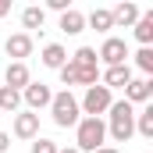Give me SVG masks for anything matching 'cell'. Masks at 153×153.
Wrapping results in <instances>:
<instances>
[{"mask_svg": "<svg viewBox=\"0 0 153 153\" xmlns=\"http://www.w3.org/2000/svg\"><path fill=\"white\" fill-rule=\"evenodd\" d=\"M107 135L114 139V143H128L132 135H135V107L132 103H125V100H114L111 103V111H107Z\"/></svg>", "mask_w": 153, "mask_h": 153, "instance_id": "cell-1", "label": "cell"}, {"mask_svg": "<svg viewBox=\"0 0 153 153\" xmlns=\"http://www.w3.org/2000/svg\"><path fill=\"white\" fill-rule=\"evenodd\" d=\"M107 146V121L103 117H78L75 125V150L78 153H93Z\"/></svg>", "mask_w": 153, "mask_h": 153, "instance_id": "cell-2", "label": "cell"}, {"mask_svg": "<svg viewBox=\"0 0 153 153\" xmlns=\"http://www.w3.org/2000/svg\"><path fill=\"white\" fill-rule=\"evenodd\" d=\"M50 117H53L57 128H75V125H78L82 111H78V100L71 96V89L53 93V100H50Z\"/></svg>", "mask_w": 153, "mask_h": 153, "instance_id": "cell-3", "label": "cell"}, {"mask_svg": "<svg viewBox=\"0 0 153 153\" xmlns=\"http://www.w3.org/2000/svg\"><path fill=\"white\" fill-rule=\"evenodd\" d=\"M111 103H114V93L107 89V85H89L85 89V96L78 100V111H82V117H100V114H107L111 111Z\"/></svg>", "mask_w": 153, "mask_h": 153, "instance_id": "cell-4", "label": "cell"}, {"mask_svg": "<svg viewBox=\"0 0 153 153\" xmlns=\"http://www.w3.org/2000/svg\"><path fill=\"white\" fill-rule=\"evenodd\" d=\"M128 43L117 36H107L103 43H100V50H96V61L100 64H107V68H117V64H128Z\"/></svg>", "mask_w": 153, "mask_h": 153, "instance_id": "cell-5", "label": "cell"}, {"mask_svg": "<svg viewBox=\"0 0 153 153\" xmlns=\"http://www.w3.org/2000/svg\"><path fill=\"white\" fill-rule=\"evenodd\" d=\"M50 100H53V89H50L46 82H29V85L22 89V103H25V111H32V114H39L43 107H50Z\"/></svg>", "mask_w": 153, "mask_h": 153, "instance_id": "cell-6", "label": "cell"}, {"mask_svg": "<svg viewBox=\"0 0 153 153\" xmlns=\"http://www.w3.org/2000/svg\"><path fill=\"white\" fill-rule=\"evenodd\" d=\"M57 75H61V82H64L68 89H71V85H85V89H89V85H96V82H100V68H78V64L68 61Z\"/></svg>", "mask_w": 153, "mask_h": 153, "instance_id": "cell-7", "label": "cell"}, {"mask_svg": "<svg viewBox=\"0 0 153 153\" xmlns=\"http://www.w3.org/2000/svg\"><path fill=\"white\" fill-rule=\"evenodd\" d=\"M29 82H32V75H29V64H25V61H11V64H7V71H4V85H7V89L22 93Z\"/></svg>", "mask_w": 153, "mask_h": 153, "instance_id": "cell-8", "label": "cell"}, {"mask_svg": "<svg viewBox=\"0 0 153 153\" xmlns=\"http://www.w3.org/2000/svg\"><path fill=\"white\" fill-rule=\"evenodd\" d=\"M132 78H135V75H132V64H117V68H103L100 85H107V89H125Z\"/></svg>", "mask_w": 153, "mask_h": 153, "instance_id": "cell-9", "label": "cell"}, {"mask_svg": "<svg viewBox=\"0 0 153 153\" xmlns=\"http://www.w3.org/2000/svg\"><path fill=\"white\" fill-rule=\"evenodd\" d=\"M153 96V78H132L128 85H125V103H146Z\"/></svg>", "mask_w": 153, "mask_h": 153, "instance_id": "cell-10", "label": "cell"}, {"mask_svg": "<svg viewBox=\"0 0 153 153\" xmlns=\"http://www.w3.org/2000/svg\"><path fill=\"white\" fill-rule=\"evenodd\" d=\"M4 50H7L11 61H25V57L32 53V36H29V32H14V36H7Z\"/></svg>", "mask_w": 153, "mask_h": 153, "instance_id": "cell-11", "label": "cell"}, {"mask_svg": "<svg viewBox=\"0 0 153 153\" xmlns=\"http://www.w3.org/2000/svg\"><path fill=\"white\" fill-rule=\"evenodd\" d=\"M14 135H18V139H36L39 135V114L18 111V114H14Z\"/></svg>", "mask_w": 153, "mask_h": 153, "instance_id": "cell-12", "label": "cell"}, {"mask_svg": "<svg viewBox=\"0 0 153 153\" xmlns=\"http://www.w3.org/2000/svg\"><path fill=\"white\" fill-rule=\"evenodd\" d=\"M139 4H132V0H121L117 7H111V18H114V25H125V29H132L135 22H139Z\"/></svg>", "mask_w": 153, "mask_h": 153, "instance_id": "cell-13", "label": "cell"}, {"mask_svg": "<svg viewBox=\"0 0 153 153\" xmlns=\"http://www.w3.org/2000/svg\"><path fill=\"white\" fill-rule=\"evenodd\" d=\"M39 61H43V68L61 71V68L68 64V50H64L61 43H46V46H43V53H39Z\"/></svg>", "mask_w": 153, "mask_h": 153, "instance_id": "cell-14", "label": "cell"}, {"mask_svg": "<svg viewBox=\"0 0 153 153\" xmlns=\"http://www.w3.org/2000/svg\"><path fill=\"white\" fill-rule=\"evenodd\" d=\"M61 32H64V36H78V32H85V14L75 11V7L64 11V14H61Z\"/></svg>", "mask_w": 153, "mask_h": 153, "instance_id": "cell-15", "label": "cell"}, {"mask_svg": "<svg viewBox=\"0 0 153 153\" xmlns=\"http://www.w3.org/2000/svg\"><path fill=\"white\" fill-rule=\"evenodd\" d=\"M85 25H89V29H96V32H111V29H114L111 7H93V11H89V18H85Z\"/></svg>", "mask_w": 153, "mask_h": 153, "instance_id": "cell-16", "label": "cell"}, {"mask_svg": "<svg viewBox=\"0 0 153 153\" xmlns=\"http://www.w3.org/2000/svg\"><path fill=\"white\" fill-rule=\"evenodd\" d=\"M132 32H135V39H139L143 46H150V43H153V11L139 14V22L132 25Z\"/></svg>", "mask_w": 153, "mask_h": 153, "instance_id": "cell-17", "label": "cell"}, {"mask_svg": "<svg viewBox=\"0 0 153 153\" xmlns=\"http://www.w3.org/2000/svg\"><path fill=\"white\" fill-rule=\"evenodd\" d=\"M135 132L143 139H153V103H146L143 111H135Z\"/></svg>", "mask_w": 153, "mask_h": 153, "instance_id": "cell-18", "label": "cell"}, {"mask_svg": "<svg viewBox=\"0 0 153 153\" xmlns=\"http://www.w3.org/2000/svg\"><path fill=\"white\" fill-rule=\"evenodd\" d=\"M22 25H25V29H39V32H43V25H46V7H36V4H32V7H25V11H22Z\"/></svg>", "mask_w": 153, "mask_h": 153, "instance_id": "cell-19", "label": "cell"}, {"mask_svg": "<svg viewBox=\"0 0 153 153\" xmlns=\"http://www.w3.org/2000/svg\"><path fill=\"white\" fill-rule=\"evenodd\" d=\"M0 111H7V114H18V111H22V93H14V89L0 85Z\"/></svg>", "mask_w": 153, "mask_h": 153, "instance_id": "cell-20", "label": "cell"}, {"mask_svg": "<svg viewBox=\"0 0 153 153\" xmlns=\"http://www.w3.org/2000/svg\"><path fill=\"white\" fill-rule=\"evenodd\" d=\"M68 61L78 64V68H100V61H96V50H93V46H78Z\"/></svg>", "mask_w": 153, "mask_h": 153, "instance_id": "cell-21", "label": "cell"}, {"mask_svg": "<svg viewBox=\"0 0 153 153\" xmlns=\"http://www.w3.org/2000/svg\"><path fill=\"white\" fill-rule=\"evenodd\" d=\"M135 68L143 71V78H153V46H139V53H135Z\"/></svg>", "mask_w": 153, "mask_h": 153, "instance_id": "cell-22", "label": "cell"}, {"mask_svg": "<svg viewBox=\"0 0 153 153\" xmlns=\"http://www.w3.org/2000/svg\"><path fill=\"white\" fill-rule=\"evenodd\" d=\"M29 153H57V143H53V139L36 135V139H32V146H29Z\"/></svg>", "mask_w": 153, "mask_h": 153, "instance_id": "cell-23", "label": "cell"}, {"mask_svg": "<svg viewBox=\"0 0 153 153\" xmlns=\"http://www.w3.org/2000/svg\"><path fill=\"white\" fill-rule=\"evenodd\" d=\"M46 7H50V11H57V14L71 11V4H68V0H46Z\"/></svg>", "mask_w": 153, "mask_h": 153, "instance_id": "cell-24", "label": "cell"}, {"mask_svg": "<svg viewBox=\"0 0 153 153\" xmlns=\"http://www.w3.org/2000/svg\"><path fill=\"white\" fill-rule=\"evenodd\" d=\"M11 150V135H7V132H0V153H7Z\"/></svg>", "mask_w": 153, "mask_h": 153, "instance_id": "cell-25", "label": "cell"}, {"mask_svg": "<svg viewBox=\"0 0 153 153\" xmlns=\"http://www.w3.org/2000/svg\"><path fill=\"white\" fill-rule=\"evenodd\" d=\"M4 14H11V0H0V18Z\"/></svg>", "mask_w": 153, "mask_h": 153, "instance_id": "cell-26", "label": "cell"}, {"mask_svg": "<svg viewBox=\"0 0 153 153\" xmlns=\"http://www.w3.org/2000/svg\"><path fill=\"white\" fill-rule=\"evenodd\" d=\"M93 153H121L117 146H100V150H93Z\"/></svg>", "mask_w": 153, "mask_h": 153, "instance_id": "cell-27", "label": "cell"}, {"mask_svg": "<svg viewBox=\"0 0 153 153\" xmlns=\"http://www.w3.org/2000/svg\"><path fill=\"white\" fill-rule=\"evenodd\" d=\"M57 153H78L75 146H57Z\"/></svg>", "mask_w": 153, "mask_h": 153, "instance_id": "cell-28", "label": "cell"}]
</instances>
